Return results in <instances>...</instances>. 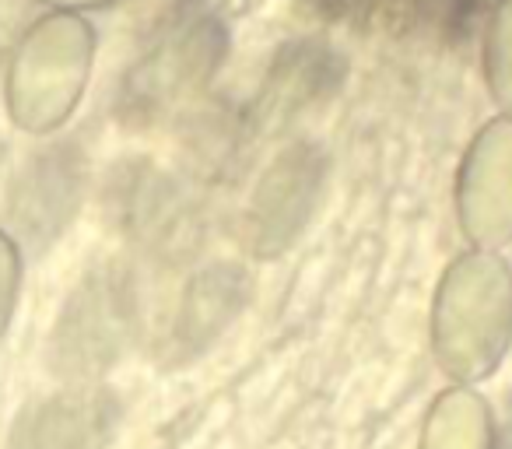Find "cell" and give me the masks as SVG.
<instances>
[{
  "mask_svg": "<svg viewBox=\"0 0 512 449\" xmlns=\"http://www.w3.org/2000/svg\"><path fill=\"white\" fill-rule=\"evenodd\" d=\"M92 39L71 15H50L22 32L4 71V109L22 134H53L85 85Z\"/></svg>",
  "mask_w": 512,
  "mask_h": 449,
  "instance_id": "obj_1",
  "label": "cell"
},
{
  "mask_svg": "<svg viewBox=\"0 0 512 449\" xmlns=\"http://www.w3.org/2000/svg\"><path fill=\"white\" fill-rule=\"evenodd\" d=\"M425 449H491L488 418L474 400H446L432 414Z\"/></svg>",
  "mask_w": 512,
  "mask_h": 449,
  "instance_id": "obj_2",
  "label": "cell"
},
{
  "mask_svg": "<svg viewBox=\"0 0 512 449\" xmlns=\"http://www.w3.org/2000/svg\"><path fill=\"white\" fill-rule=\"evenodd\" d=\"M18 295H22V250L11 232L0 229V341L8 337L15 320Z\"/></svg>",
  "mask_w": 512,
  "mask_h": 449,
  "instance_id": "obj_3",
  "label": "cell"
},
{
  "mask_svg": "<svg viewBox=\"0 0 512 449\" xmlns=\"http://www.w3.org/2000/svg\"><path fill=\"white\" fill-rule=\"evenodd\" d=\"M50 8H88V4H102V0H43Z\"/></svg>",
  "mask_w": 512,
  "mask_h": 449,
  "instance_id": "obj_4",
  "label": "cell"
},
{
  "mask_svg": "<svg viewBox=\"0 0 512 449\" xmlns=\"http://www.w3.org/2000/svg\"><path fill=\"white\" fill-rule=\"evenodd\" d=\"M4 158H8V151H4V144H0V172H4Z\"/></svg>",
  "mask_w": 512,
  "mask_h": 449,
  "instance_id": "obj_5",
  "label": "cell"
}]
</instances>
